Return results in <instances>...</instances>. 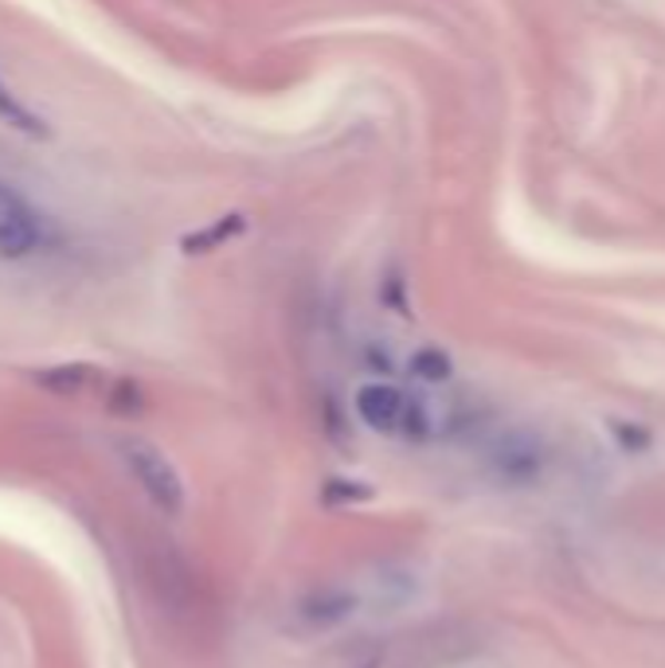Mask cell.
<instances>
[{"mask_svg":"<svg viewBox=\"0 0 665 668\" xmlns=\"http://www.w3.org/2000/svg\"><path fill=\"white\" fill-rule=\"evenodd\" d=\"M122 462L153 508L165 512V516H181L184 481H181V473H176V465L161 454L157 445L142 442V438H130V442H122Z\"/></svg>","mask_w":665,"mask_h":668,"instance_id":"cell-1","label":"cell"},{"mask_svg":"<svg viewBox=\"0 0 665 668\" xmlns=\"http://www.w3.org/2000/svg\"><path fill=\"white\" fill-rule=\"evenodd\" d=\"M357 411L368 427L383 430V434H396V430H403V434H423V411L399 388H391V383H368V388H360Z\"/></svg>","mask_w":665,"mask_h":668,"instance_id":"cell-2","label":"cell"},{"mask_svg":"<svg viewBox=\"0 0 665 668\" xmlns=\"http://www.w3.org/2000/svg\"><path fill=\"white\" fill-rule=\"evenodd\" d=\"M43 232L35 212L17 188L0 181V258H24L40 247Z\"/></svg>","mask_w":665,"mask_h":668,"instance_id":"cell-3","label":"cell"},{"mask_svg":"<svg viewBox=\"0 0 665 668\" xmlns=\"http://www.w3.org/2000/svg\"><path fill=\"white\" fill-rule=\"evenodd\" d=\"M35 380H40L43 388L59 391V395H75V391H86L94 380H99V371H94V368H83V363H66V368L40 371Z\"/></svg>","mask_w":665,"mask_h":668,"instance_id":"cell-4","label":"cell"},{"mask_svg":"<svg viewBox=\"0 0 665 668\" xmlns=\"http://www.w3.org/2000/svg\"><path fill=\"white\" fill-rule=\"evenodd\" d=\"M0 122L12 125V130H20V133H32V137H43V122L20 102V94L9 91L4 79H0Z\"/></svg>","mask_w":665,"mask_h":668,"instance_id":"cell-5","label":"cell"},{"mask_svg":"<svg viewBox=\"0 0 665 668\" xmlns=\"http://www.w3.org/2000/svg\"><path fill=\"white\" fill-rule=\"evenodd\" d=\"M243 227V215H227V223H216V227H208V232H200V235H188L184 239V250L188 255H204V250L219 247V243L227 239V235H235Z\"/></svg>","mask_w":665,"mask_h":668,"instance_id":"cell-6","label":"cell"},{"mask_svg":"<svg viewBox=\"0 0 665 668\" xmlns=\"http://www.w3.org/2000/svg\"><path fill=\"white\" fill-rule=\"evenodd\" d=\"M416 368L423 371L427 380H442V376H447V356H439V352H419V356H416Z\"/></svg>","mask_w":665,"mask_h":668,"instance_id":"cell-7","label":"cell"}]
</instances>
